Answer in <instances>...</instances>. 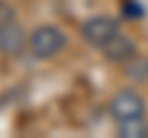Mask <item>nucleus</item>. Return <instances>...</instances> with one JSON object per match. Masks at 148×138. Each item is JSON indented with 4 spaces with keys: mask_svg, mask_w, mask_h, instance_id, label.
I'll return each mask as SVG.
<instances>
[{
    "mask_svg": "<svg viewBox=\"0 0 148 138\" xmlns=\"http://www.w3.org/2000/svg\"><path fill=\"white\" fill-rule=\"evenodd\" d=\"M64 44H67V35H64L59 27L54 25H40L32 30L30 35V52L32 57L37 59H52L57 57L59 52L64 49Z\"/></svg>",
    "mask_w": 148,
    "mask_h": 138,
    "instance_id": "f257e3e1",
    "label": "nucleus"
},
{
    "mask_svg": "<svg viewBox=\"0 0 148 138\" xmlns=\"http://www.w3.org/2000/svg\"><path fill=\"white\" fill-rule=\"evenodd\" d=\"M116 32H119V22L114 20V17H106V15L89 17V20L82 25V37H84L89 44L99 47V49L104 47Z\"/></svg>",
    "mask_w": 148,
    "mask_h": 138,
    "instance_id": "f03ea898",
    "label": "nucleus"
},
{
    "mask_svg": "<svg viewBox=\"0 0 148 138\" xmlns=\"http://www.w3.org/2000/svg\"><path fill=\"white\" fill-rule=\"evenodd\" d=\"M109 113L114 116V121H123V118L143 116L146 113V101L131 89H121L109 104Z\"/></svg>",
    "mask_w": 148,
    "mask_h": 138,
    "instance_id": "7ed1b4c3",
    "label": "nucleus"
},
{
    "mask_svg": "<svg viewBox=\"0 0 148 138\" xmlns=\"http://www.w3.org/2000/svg\"><path fill=\"white\" fill-rule=\"evenodd\" d=\"M101 52H104V57L109 59V62H131V59L136 57V42H133L128 35H123V32H116V35L101 47Z\"/></svg>",
    "mask_w": 148,
    "mask_h": 138,
    "instance_id": "20e7f679",
    "label": "nucleus"
},
{
    "mask_svg": "<svg viewBox=\"0 0 148 138\" xmlns=\"http://www.w3.org/2000/svg\"><path fill=\"white\" fill-rule=\"evenodd\" d=\"M27 44H30V37L25 35V30L20 25L12 22V25L0 30V52L5 54V57H17Z\"/></svg>",
    "mask_w": 148,
    "mask_h": 138,
    "instance_id": "39448f33",
    "label": "nucleus"
},
{
    "mask_svg": "<svg viewBox=\"0 0 148 138\" xmlns=\"http://www.w3.org/2000/svg\"><path fill=\"white\" fill-rule=\"evenodd\" d=\"M116 133L121 138H148V118L133 116V118L116 121Z\"/></svg>",
    "mask_w": 148,
    "mask_h": 138,
    "instance_id": "423d86ee",
    "label": "nucleus"
},
{
    "mask_svg": "<svg viewBox=\"0 0 148 138\" xmlns=\"http://www.w3.org/2000/svg\"><path fill=\"white\" fill-rule=\"evenodd\" d=\"M121 10H123V15H126L128 20H141L143 17V5L138 0H123Z\"/></svg>",
    "mask_w": 148,
    "mask_h": 138,
    "instance_id": "0eeeda50",
    "label": "nucleus"
},
{
    "mask_svg": "<svg viewBox=\"0 0 148 138\" xmlns=\"http://www.w3.org/2000/svg\"><path fill=\"white\" fill-rule=\"evenodd\" d=\"M15 22V10H12L10 3H5V0H0V30L8 25H12Z\"/></svg>",
    "mask_w": 148,
    "mask_h": 138,
    "instance_id": "6e6552de",
    "label": "nucleus"
},
{
    "mask_svg": "<svg viewBox=\"0 0 148 138\" xmlns=\"http://www.w3.org/2000/svg\"><path fill=\"white\" fill-rule=\"evenodd\" d=\"M128 72H131L133 79H138V81L148 79V64H146V62H141V69H138L136 64H131V67H128Z\"/></svg>",
    "mask_w": 148,
    "mask_h": 138,
    "instance_id": "1a4fd4ad",
    "label": "nucleus"
}]
</instances>
